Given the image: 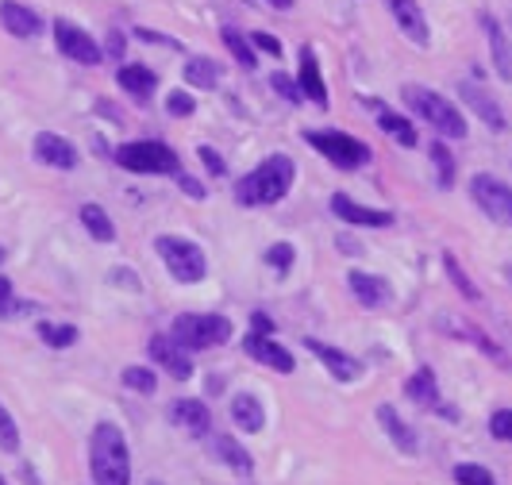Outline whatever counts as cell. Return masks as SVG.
<instances>
[{"label": "cell", "instance_id": "cell-1", "mask_svg": "<svg viewBox=\"0 0 512 485\" xmlns=\"http://www.w3.org/2000/svg\"><path fill=\"white\" fill-rule=\"evenodd\" d=\"M293 174L297 166L286 155H270L266 162H259L247 177L235 182V200L243 208H266V204H277L281 197L293 189Z\"/></svg>", "mask_w": 512, "mask_h": 485}, {"label": "cell", "instance_id": "cell-2", "mask_svg": "<svg viewBox=\"0 0 512 485\" xmlns=\"http://www.w3.org/2000/svg\"><path fill=\"white\" fill-rule=\"evenodd\" d=\"M89 470H93V485H132L127 439L108 420L93 428V439H89Z\"/></svg>", "mask_w": 512, "mask_h": 485}, {"label": "cell", "instance_id": "cell-3", "mask_svg": "<svg viewBox=\"0 0 512 485\" xmlns=\"http://www.w3.org/2000/svg\"><path fill=\"white\" fill-rule=\"evenodd\" d=\"M401 97H405L408 112H413V116H420L428 127H435V132H439V139H466V116H463V112H458L447 97L431 93L428 85H405Z\"/></svg>", "mask_w": 512, "mask_h": 485}, {"label": "cell", "instance_id": "cell-4", "mask_svg": "<svg viewBox=\"0 0 512 485\" xmlns=\"http://www.w3.org/2000/svg\"><path fill=\"white\" fill-rule=\"evenodd\" d=\"M170 339L177 347H185L189 354L224 347V343L232 339V320L220 312H182V316H174V324H170Z\"/></svg>", "mask_w": 512, "mask_h": 485}, {"label": "cell", "instance_id": "cell-5", "mask_svg": "<svg viewBox=\"0 0 512 485\" xmlns=\"http://www.w3.org/2000/svg\"><path fill=\"white\" fill-rule=\"evenodd\" d=\"M155 251H158V259L166 262V270L174 274V282H182V285H193V282H201V277L209 274V259H204V251L197 247V242H189L185 235H158Z\"/></svg>", "mask_w": 512, "mask_h": 485}, {"label": "cell", "instance_id": "cell-6", "mask_svg": "<svg viewBox=\"0 0 512 485\" xmlns=\"http://www.w3.org/2000/svg\"><path fill=\"white\" fill-rule=\"evenodd\" d=\"M116 162L127 174H182V162H177L174 147L158 143V139H135V143L116 147Z\"/></svg>", "mask_w": 512, "mask_h": 485}, {"label": "cell", "instance_id": "cell-7", "mask_svg": "<svg viewBox=\"0 0 512 485\" xmlns=\"http://www.w3.org/2000/svg\"><path fill=\"white\" fill-rule=\"evenodd\" d=\"M304 143L312 150H320L331 166L339 170H358V166L370 162V147L354 135H343V132H304Z\"/></svg>", "mask_w": 512, "mask_h": 485}, {"label": "cell", "instance_id": "cell-8", "mask_svg": "<svg viewBox=\"0 0 512 485\" xmlns=\"http://www.w3.org/2000/svg\"><path fill=\"white\" fill-rule=\"evenodd\" d=\"M470 197L474 204L490 216V220L512 227V185H505L501 177L493 174H474L470 177Z\"/></svg>", "mask_w": 512, "mask_h": 485}, {"label": "cell", "instance_id": "cell-9", "mask_svg": "<svg viewBox=\"0 0 512 485\" xmlns=\"http://www.w3.org/2000/svg\"><path fill=\"white\" fill-rule=\"evenodd\" d=\"M55 43L62 55L81 62V66H97V62L105 58V50L89 39V31H81L78 23H70V20H55Z\"/></svg>", "mask_w": 512, "mask_h": 485}, {"label": "cell", "instance_id": "cell-10", "mask_svg": "<svg viewBox=\"0 0 512 485\" xmlns=\"http://www.w3.org/2000/svg\"><path fill=\"white\" fill-rule=\"evenodd\" d=\"M150 359H155L174 381H189V378H193V354H189L185 347H177L170 336H155V339H150Z\"/></svg>", "mask_w": 512, "mask_h": 485}, {"label": "cell", "instance_id": "cell-11", "mask_svg": "<svg viewBox=\"0 0 512 485\" xmlns=\"http://www.w3.org/2000/svg\"><path fill=\"white\" fill-rule=\"evenodd\" d=\"M304 347H309V351L316 354V359L328 366V374L336 378V381H343V386H347V381H358V378H363V366H358V359H351L347 351L331 347V343H320L316 336L304 339Z\"/></svg>", "mask_w": 512, "mask_h": 485}, {"label": "cell", "instance_id": "cell-12", "mask_svg": "<svg viewBox=\"0 0 512 485\" xmlns=\"http://www.w3.org/2000/svg\"><path fill=\"white\" fill-rule=\"evenodd\" d=\"M386 4H389V12H393V20H397V28H401L405 39H413L416 47L431 43L428 16H424V8H420L416 0H386Z\"/></svg>", "mask_w": 512, "mask_h": 485}, {"label": "cell", "instance_id": "cell-13", "mask_svg": "<svg viewBox=\"0 0 512 485\" xmlns=\"http://www.w3.org/2000/svg\"><path fill=\"white\" fill-rule=\"evenodd\" d=\"M170 424L189 431V436H209L212 413H209V404L197 397H177V401H170Z\"/></svg>", "mask_w": 512, "mask_h": 485}, {"label": "cell", "instance_id": "cell-14", "mask_svg": "<svg viewBox=\"0 0 512 485\" xmlns=\"http://www.w3.org/2000/svg\"><path fill=\"white\" fill-rule=\"evenodd\" d=\"M331 212H336L343 224H354V227H389V224H393L389 212L366 208V204L351 200L347 193H331Z\"/></svg>", "mask_w": 512, "mask_h": 485}, {"label": "cell", "instance_id": "cell-15", "mask_svg": "<svg viewBox=\"0 0 512 485\" xmlns=\"http://www.w3.org/2000/svg\"><path fill=\"white\" fill-rule=\"evenodd\" d=\"M35 158L43 166H55V170H73L78 166V147L55 132H39L35 135Z\"/></svg>", "mask_w": 512, "mask_h": 485}, {"label": "cell", "instance_id": "cell-16", "mask_svg": "<svg viewBox=\"0 0 512 485\" xmlns=\"http://www.w3.org/2000/svg\"><path fill=\"white\" fill-rule=\"evenodd\" d=\"M458 97L474 108V116H482V123L490 127V132H505V112L482 85H458Z\"/></svg>", "mask_w": 512, "mask_h": 485}, {"label": "cell", "instance_id": "cell-17", "mask_svg": "<svg viewBox=\"0 0 512 485\" xmlns=\"http://www.w3.org/2000/svg\"><path fill=\"white\" fill-rule=\"evenodd\" d=\"M247 354L251 359H259L262 366H270V370H277V374H293L297 370V362H293V354L281 347V343H274V339H266V336H251L247 343Z\"/></svg>", "mask_w": 512, "mask_h": 485}, {"label": "cell", "instance_id": "cell-18", "mask_svg": "<svg viewBox=\"0 0 512 485\" xmlns=\"http://www.w3.org/2000/svg\"><path fill=\"white\" fill-rule=\"evenodd\" d=\"M370 108H374V120H378V127L386 135H393L401 147H416V123L408 120V116H401V112H393L389 105H381V100H366Z\"/></svg>", "mask_w": 512, "mask_h": 485}, {"label": "cell", "instance_id": "cell-19", "mask_svg": "<svg viewBox=\"0 0 512 485\" xmlns=\"http://www.w3.org/2000/svg\"><path fill=\"white\" fill-rule=\"evenodd\" d=\"M0 23L12 35H20V39H31V35L43 31V20L28 4H20V0H0Z\"/></svg>", "mask_w": 512, "mask_h": 485}, {"label": "cell", "instance_id": "cell-20", "mask_svg": "<svg viewBox=\"0 0 512 485\" xmlns=\"http://www.w3.org/2000/svg\"><path fill=\"white\" fill-rule=\"evenodd\" d=\"M116 85L135 100V105H147V100L155 97L158 78H155V70H147V66H139V62H135V66H120Z\"/></svg>", "mask_w": 512, "mask_h": 485}, {"label": "cell", "instance_id": "cell-21", "mask_svg": "<svg viewBox=\"0 0 512 485\" xmlns=\"http://www.w3.org/2000/svg\"><path fill=\"white\" fill-rule=\"evenodd\" d=\"M347 289L354 293V301L363 304V309H381V304L389 301V285L381 282V277L366 274V270H351L347 274Z\"/></svg>", "mask_w": 512, "mask_h": 485}, {"label": "cell", "instance_id": "cell-22", "mask_svg": "<svg viewBox=\"0 0 512 485\" xmlns=\"http://www.w3.org/2000/svg\"><path fill=\"white\" fill-rule=\"evenodd\" d=\"M297 85H301V93L309 97V100H316L320 108H328V85H324V73H320V62H316V50H312V47L301 50Z\"/></svg>", "mask_w": 512, "mask_h": 485}, {"label": "cell", "instance_id": "cell-23", "mask_svg": "<svg viewBox=\"0 0 512 485\" xmlns=\"http://www.w3.org/2000/svg\"><path fill=\"white\" fill-rule=\"evenodd\" d=\"M378 424L386 428V436L397 443V451H401V455H416V431L405 424L401 413H397L393 404H381L378 408Z\"/></svg>", "mask_w": 512, "mask_h": 485}, {"label": "cell", "instance_id": "cell-24", "mask_svg": "<svg viewBox=\"0 0 512 485\" xmlns=\"http://www.w3.org/2000/svg\"><path fill=\"white\" fill-rule=\"evenodd\" d=\"M485 23V35H490V55H493V70L501 73L505 81H512V43L505 39L501 23H497L493 16H482Z\"/></svg>", "mask_w": 512, "mask_h": 485}, {"label": "cell", "instance_id": "cell-25", "mask_svg": "<svg viewBox=\"0 0 512 485\" xmlns=\"http://www.w3.org/2000/svg\"><path fill=\"white\" fill-rule=\"evenodd\" d=\"M232 420L243 428V431H262L266 428V413L254 393H235L232 397Z\"/></svg>", "mask_w": 512, "mask_h": 485}, {"label": "cell", "instance_id": "cell-26", "mask_svg": "<svg viewBox=\"0 0 512 485\" xmlns=\"http://www.w3.org/2000/svg\"><path fill=\"white\" fill-rule=\"evenodd\" d=\"M405 393H408V401H416L424 408H439V389H435V374L428 366H420L416 374L405 381Z\"/></svg>", "mask_w": 512, "mask_h": 485}, {"label": "cell", "instance_id": "cell-27", "mask_svg": "<svg viewBox=\"0 0 512 485\" xmlns=\"http://www.w3.org/2000/svg\"><path fill=\"white\" fill-rule=\"evenodd\" d=\"M212 451H216V458H220L224 466H232L235 474H251V455L243 451L232 436H216L212 439Z\"/></svg>", "mask_w": 512, "mask_h": 485}, {"label": "cell", "instance_id": "cell-28", "mask_svg": "<svg viewBox=\"0 0 512 485\" xmlns=\"http://www.w3.org/2000/svg\"><path fill=\"white\" fill-rule=\"evenodd\" d=\"M220 39H224V47H227V55H232L243 70H254V66H259V55H254L251 39H247V35H243L239 28H224Z\"/></svg>", "mask_w": 512, "mask_h": 485}, {"label": "cell", "instance_id": "cell-29", "mask_svg": "<svg viewBox=\"0 0 512 485\" xmlns=\"http://www.w3.org/2000/svg\"><path fill=\"white\" fill-rule=\"evenodd\" d=\"M81 224H85V232L100 239V242H112L116 239V224L105 216V208L100 204H81Z\"/></svg>", "mask_w": 512, "mask_h": 485}, {"label": "cell", "instance_id": "cell-30", "mask_svg": "<svg viewBox=\"0 0 512 485\" xmlns=\"http://www.w3.org/2000/svg\"><path fill=\"white\" fill-rule=\"evenodd\" d=\"M216 81H220V66L209 58H189L185 62V85H197V89H216Z\"/></svg>", "mask_w": 512, "mask_h": 485}, {"label": "cell", "instance_id": "cell-31", "mask_svg": "<svg viewBox=\"0 0 512 485\" xmlns=\"http://www.w3.org/2000/svg\"><path fill=\"white\" fill-rule=\"evenodd\" d=\"M443 270H447V277H451V282H455V289H458V293H463V297H466V301H482V293H478V285H474V282H470V277H466V270H463V266H458V259H455V254H451V251H443Z\"/></svg>", "mask_w": 512, "mask_h": 485}, {"label": "cell", "instance_id": "cell-32", "mask_svg": "<svg viewBox=\"0 0 512 485\" xmlns=\"http://www.w3.org/2000/svg\"><path fill=\"white\" fill-rule=\"evenodd\" d=\"M39 339L47 343V347H55V351H62V347H73L78 343V328L73 324H39Z\"/></svg>", "mask_w": 512, "mask_h": 485}, {"label": "cell", "instance_id": "cell-33", "mask_svg": "<svg viewBox=\"0 0 512 485\" xmlns=\"http://www.w3.org/2000/svg\"><path fill=\"white\" fill-rule=\"evenodd\" d=\"M428 155H431V162H435V170H439V185L451 189V185H455V158H451V150L443 147V139H435V143L428 147Z\"/></svg>", "mask_w": 512, "mask_h": 485}, {"label": "cell", "instance_id": "cell-34", "mask_svg": "<svg viewBox=\"0 0 512 485\" xmlns=\"http://www.w3.org/2000/svg\"><path fill=\"white\" fill-rule=\"evenodd\" d=\"M124 386L135 389V393H143V397H150V393L158 389V378H155V370H147V366H127L124 370Z\"/></svg>", "mask_w": 512, "mask_h": 485}, {"label": "cell", "instance_id": "cell-35", "mask_svg": "<svg viewBox=\"0 0 512 485\" xmlns=\"http://www.w3.org/2000/svg\"><path fill=\"white\" fill-rule=\"evenodd\" d=\"M455 481L458 485H497V478L485 466H478V463H458L455 466Z\"/></svg>", "mask_w": 512, "mask_h": 485}, {"label": "cell", "instance_id": "cell-36", "mask_svg": "<svg viewBox=\"0 0 512 485\" xmlns=\"http://www.w3.org/2000/svg\"><path fill=\"white\" fill-rule=\"evenodd\" d=\"M20 447V428H16V420H12V413L4 404H0V451H16Z\"/></svg>", "mask_w": 512, "mask_h": 485}, {"label": "cell", "instance_id": "cell-37", "mask_svg": "<svg viewBox=\"0 0 512 485\" xmlns=\"http://www.w3.org/2000/svg\"><path fill=\"white\" fill-rule=\"evenodd\" d=\"M270 85H274V93H277V97H286V100H289V105H301V100H304L297 78H289V73H274Z\"/></svg>", "mask_w": 512, "mask_h": 485}, {"label": "cell", "instance_id": "cell-38", "mask_svg": "<svg viewBox=\"0 0 512 485\" xmlns=\"http://www.w3.org/2000/svg\"><path fill=\"white\" fill-rule=\"evenodd\" d=\"M490 436L501 443H512V408H497L490 416Z\"/></svg>", "mask_w": 512, "mask_h": 485}, {"label": "cell", "instance_id": "cell-39", "mask_svg": "<svg viewBox=\"0 0 512 485\" xmlns=\"http://www.w3.org/2000/svg\"><path fill=\"white\" fill-rule=\"evenodd\" d=\"M193 108H197V100L185 93V89H174L170 97H166V112L170 116H193Z\"/></svg>", "mask_w": 512, "mask_h": 485}, {"label": "cell", "instance_id": "cell-40", "mask_svg": "<svg viewBox=\"0 0 512 485\" xmlns=\"http://www.w3.org/2000/svg\"><path fill=\"white\" fill-rule=\"evenodd\" d=\"M293 259H297V251H293L289 242H274V247L266 251V262H270V266H274L277 274H286L289 266H293Z\"/></svg>", "mask_w": 512, "mask_h": 485}, {"label": "cell", "instance_id": "cell-41", "mask_svg": "<svg viewBox=\"0 0 512 485\" xmlns=\"http://www.w3.org/2000/svg\"><path fill=\"white\" fill-rule=\"evenodd\" d=\"M197 158H201L204 166H209V174H212V177H224V174H227V162H224L220 155H216L212 147H197Z\"/></svg>", "mask_w": 512, "mask_h": 485}, {"label": "cell", "instance_id": "cell-42", "mask_svg": "<svg viewBox=\"0 0 512 485\" xmlns=\"http://www.w3.org/2000/svg\"><path fill=\"white\" fill-rule=\"evenodd\" d=\"M135 39L158 43V47H170V50H182V43H177V39H170V35H158V31H147V28H135Z\"/></svg>", "mask_w": 512, "mask_h": 485}, {"label": "cell", "instance_id": "cell-43", "mask_svg": "<svg viewBox=\"0 0 512 485\" xmlns=\"http://www.w3.org/2000/svg\"><path fill=\"white\" fill-rule=\"evenodd\" d=\"M251 47H254V50H266V55H270V58H281V43L274 39V35H266V31L254 35Z\"/></svg>", "mask_w": 512, "mask_h": 485}, {"label": "cell", "instance_id": "cell-44", "mask_svg": "<svg viewBox=\"0 0 512 485\" xmlns=\"http://www.w3.org/2000/svg\"><path fill=\"white\" fill-rule=\"evenodd\" d=\"M251 328H254V336H266V339L274 336V320L266 312H251Z\"/></svg>", "mask_w": 512, "mask_h": 485}, {"label": "cell", "instance_id": "cell-45", "mask_svg": "<svg viewBox=\"0 0 512 485\" xmlns=\"http://www.w3.org/2000/svg\"><path fill=\"white\" fill-rule=\"evenodd\" d=\"M177 185H182L189 197H197V200L204 197V185H201V182H193V177H189V174H177Z\"/></svg>", "mask_w": 512, "mask_h": 485}, {"label": "cell", "instance_id": "cell-46", "mask_svg": "<svg viewBox=\"0 0 512 485\" xmlns=\"http://www.w3.org/2000/svg\"><path fill=\"white\" fill-rule=\"evenodd\" d=\"M12 312V282L8 277H0V316Z\"/></svg>", "mask_w": 512, "mask_h": 485}, {"label": "cell", "instance_id": "cell-47", "mask_svg": "<svg viewBox=\"0 0 512 485\" xmlns=\"http://www.w3.org/2000/svg\"><path fill=\"white\" fill-rule=\"evenodd\" d=\"M120 55H124V35L112 31V35H108V55H105V58H120Z\"/></svg>", "mask_w": 512, "mask_h": 485}, {"label": "cell", "instance_id": "cell-48", "mask_svg": "<svg viewBox=\"0 0 512 485\" xmlns=\"http://www.w3.org/2000/svg\"><path fill=\"white\" fill-rule=\"evenodd\" d=\"M266 4H270V8H281V12H286V8H293V0H266Z\"/></svg>", "mask_w": 512, "mask_h": 485}, {"label": "cell", "instance_id": "cell-49", "mask_svg": "<svg viewBox=\"0 0 512 485\" xmlns=\"http://www.w3.org/2000/svg\"><path fill=\"white\" fill-rule=\"evenodd\" d=\"M4 259H8V251H4V247H0V262H4Z\"/></svg>", "mask_w": 512, "mask_h": 485}, {"label": "cell", "instance_id": "cell-50", "mask_svg": "<svg viewBox=\"0 0 512 485\" xmlns=\"http://www.w3.org/2000/svg\"><path fill=\"white\" fill-rule=\"evenodd\" d=\"M0 485H8V481H4V478H0Z\"/></svg>", "mask_w": 512, "mask_h": 485}]
</instances>
